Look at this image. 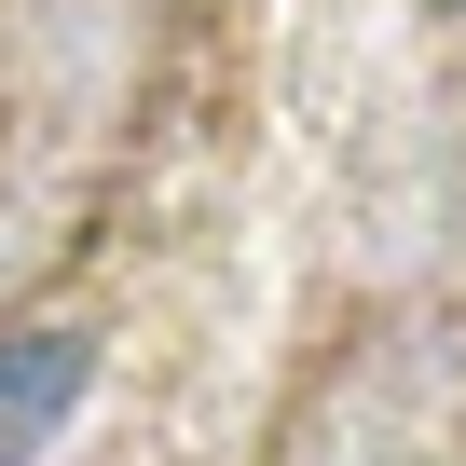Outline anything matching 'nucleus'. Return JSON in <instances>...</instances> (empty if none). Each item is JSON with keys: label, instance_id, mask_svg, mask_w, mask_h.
Masks as SVG:
<instances>
[{"label": "nucleus", "instance_id": "nucleus-1", "mask_svg": "<svg viewBox=\"0 0 466 466\" xmlns=\"http://www.w3.org/2000/svg\"><path fill=\"white\" fill-rule=\"evenodd\" d=\"M83 384H96V343L83 329H0V466H42L69 439Z\"/></svg>", "mask_w": 466, "mask_h": 466}]
</instances>
